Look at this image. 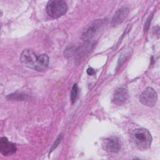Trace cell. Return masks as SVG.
<instances>
[{
    "label": "cell",
    "mask_w": 160,
    "mask_h": 160,
    "mask_svg": "<svg viewBox=\"0 0 160 160\" xmlns=\"http://www.w3.org/2000/svg\"><path fill=\"white\" fill-rule=\"evenodd\" d=\"M129 12V8L128 6H123L120 9H119L117 12L114 15L111 24L113 26H117L119 24H121L128 16V14Z\"/></svg>",
    "instance_id": "8"
},
{
    "label": "cell",
    "mask_w": 160,
    "mask_h": 160,
    "mask_svg": "<svg viewBox=\"0 0 160 160\" xmlns=\"http://www.w3.org/2000/svg\"><path fill=\"white\" fill-rule=\"evenodd\" d=\"M103 146L105 150L111 153H116L121 148V143L119 140L115 137L106 139Z\"/></svg>",
    "instance_id": "7"
},
{
    "label": "cell",
    "mask_w": 160,
    "mask_h": 160,
    "mask_svg": "<svg viewBox=\"0 0 160 160\" xmlns=\"http://www.w3.org/2000/svg\"><path fill=\"white\" fill-rule=\"evenodd\" d=\"M78 94V86L77 84H74L70 94V100L72 103H74L76 101Z\"/></svg>",
    "instance_id": "10"
},
{
    "label": "cell",
    "mask_w": 160,
    "mask_h": 160,
    "mask_svg": "<svg viewBox=\"0 0 160 160\" xmlns=\"http://www.w3.org/2000/svg\"><path fill=\"white\" fill-rule=\"evenodd\" d=\"M60 141H61V137H60V136H59V137H58V138L56 139V142H54V144H53L52 148V149H51V151H52V149H54V148H56L58 146V145L59 144V142H60Z\"/></svg>",
    "instance_id": "13"
},
{
    "label": "cell",
    "mask_w": 160,
    "mask_h": 160,
    "mask_svg": "<svg viewBox=\"0 0 160 160\" xmlns=\"http://www.w3.org/2000/svg\"><path fill=\"white\" fill-rule=\"evenodd\" d=\"M94 72H95L94 70L92 68H88V70H87V73H88L89 75H92V74H94Z\"/></svg>",
    "instance_id": "14"
},
{
    "label": "cell",
    "mask_w": 160,
    "mask_h": 160,
    "mask_svg": "<svg viewBox=\"0 0 160 160\" xmlns=\"http://www.w3.org/2000/svg\"><path fill=\"white\" fill-rule=\"evenodd\" d=\"M16 144L9 142L6 137L0 139V152L4 156H9L16 151Z\"/></svg>",
    "instance_id": "6"
},
{
    "label": "cell",
    "mask_w": 160,
    "mask_h": 160,
    "mask_svg": "<svg viewBox=\"0 0 160 160\" xmlns=\"http://www.w3.org/2000/svg\"><path fill=\"white\" fill-rule=\"evenodd\" d=\"M26 96L24 95H22L21 94H16V93H14V94H9L7 96V98H9V99H18V100H20V99H24L26 98L25 97Z\"/></svg>",
    "instance_id": "11"
},
{
    "label": "cell",
    "mask_w": 160,
    "mask_h": 160,
    "mask_svg": "<svg viewBox=\"0 0 160 160\" xmlns=\"http://www.w3.org/2000/svg\"><path fill=\"white\" fill-rule=\"evenodd\" d=\"M128 98V91L126 88L121 87L117 89L113 95L112 102L116 105H121L124 103Z\"/></svg>",
    "instance_id": "9"
},
{
    "label": "cell",
    "mask_w": 160,
    "mask_h": 160,
    "mask_svg": "<svg viewBox=\"0 0 160 160\" xmlns=\"http://www.w3.org/2000/svg\"><path fill=\"white\" fill-rule=\"evenodd\" d=\"M68 9L67 4L62 0H53L48 2L46 12L52 18H58L63 16Z\"/></svg>",
    "instance_id": "4"
},
{
    "label": "cell",
    "mask_w": 160,
    "mask_h": 160,
    "mask_svg": "<svg viewBox=\"0 0 160 160\" xmlns=\"http://www.w3.org/2000/svg\"><path fill=\"white\" fill-rule=\"evenodd\" d=\"M151 18L149 17V18L148 19L147 21L146 22V23H145V24H144V31H146L148 29L149 26L150 22H151Z\"/></svg>",
    "instance_id": "12"
},
{
    "label": "cell",
    "mask_w": 160,
    "mask_h": 160,
    "mask_svg": "<svg viewBox=\"0 0 160 160\" xmlns=\"http://www.w3.org/2000/svg\"><path fill=\"white\" fill-rule=\"evenodd\" d=\"M131 141L140 150H146L150 148L152 137L149 131L145 128H137L132 131L130 134Z\"/></svg>",
    "instance_id": "2"
},
{
    "label": "cell",
    "mask_w": 160,
    "mask_h": 160,
    "mask_svg": "<svg viewBox=\"0 0 160 160\" xmlns=\"http://www.w3.org/2000/svg\"><path fill=\"white\" fill-rule=\"evenodd\" d=\"M20 61L24 66L41 71L48 68L49 60L46 54H42L38 56L32 49H26L21 54Z\"/></svg>",
    "instance_id": "1"
},
{
    "label": "cell",
    "mask_w": 160,
    "mask_h": 160,
    "mask_svg": "<svg viewBox=\"0 0 160 160\" xmlns=\"http://www.w3.org/2000/svg\"><path fill=\"white\" fill-rule=\"evenodd\" d=\"M158 96L156 92L151 87L146 88L139 96L140 102L147 106H154L157 101Z\"/></svg>",
    "instance_id": "5"
},
{
    "label": "cell",
    "mask_w": 160,
    "mask_h": 160,
    "mask_svg": "<svg viewBox=\"0 0 160 160\" xmlns=\"http://www.w3.org/2000/svg\"><path fill=\"white\" fill-rule=\"evenodd\" d=\"M106 25V19H98L93 21L84 31L81 38L88 43L94 42L104 31Z\"/></svg>",
    "instance_id": "3"
}]
</instances>
